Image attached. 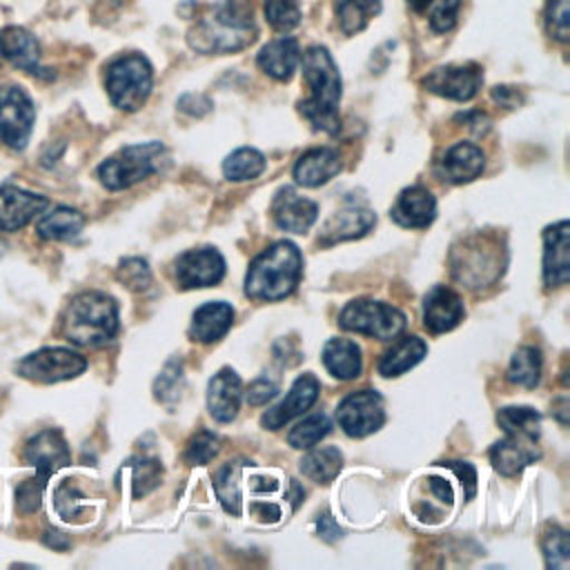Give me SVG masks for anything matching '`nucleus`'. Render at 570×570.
<instances>
[{
    "label": "nucleus",
    "mask_w": 570,
    "mask_h": 570,
    "mask_svg": "<svg viewBox=\"0 0 570 570\" xmlns=\"http://www.w3.org/2000/svg\"><path fill=\"white\" fill-rule=\"evenodd\" d=\"M225 274V261L214 247L189 249L176 258V281L183 289L216 285Z\"/></svg>",
    "instance_id": "13"
},
{
    "label": "nucleus",
    "mask_w": 570,
    "mask_h": 570,
    "mask_svg": "<svg viewBox=\"0 0 570 570\" xmlns=\"http://www.w3.org/2000/svg\"><path fill=\"white\" fill-rule=\"evenodd\" d=\"M341 31L352 36L367 27V22L381 11V0H336L334 4Z\"/></svg>",
    "instance_id": "33"
},
{
    "label": "nucleus",
    "mask_w": 570,
    "mask_h": 570,
    "mask_svg": "<svg viewBox=\"0 0 570 570\" xmlns=\"http://www.w3.org/2000/svg\"><path fill=\"white\" fill-rule=\"evenodd\" d=\"M178 387H180V365L169 363V365L165 367V372H163V374L158 376V381H156V396L163 399V401L176 399Z\"/></svg>",
    "instance_id": "48"
},
{
    "label": "nucleus",
    "mask_w": 570,
    "mask_h": 570,
    "mask_svg": "<svg viewBox=\"0 0 570 570\" xmlns=\"http://www.w3.org/2000/svg\"><path fill=\"white\" fill-rule=\"evenodd\" d=\"M343 465V454L338 452V448L334 445H323V448H314L309 450L303 459H301V472L316 481V483H332L336 479V474L341 472Z\"/></svg>",
    "instance_id": "32"
},
{
    "label": "nucleus",
    "mask_w": 570,
    "mask_h": 570,
    "mask_svg": "<svg viewBox=\"0 0 570 570\" xmlns=\"http://www.w3.org/2000/svg\"><path fill=\"white\" fill-rule=\"evenodd\" d=\"M483 167H485V156L472 142H456V145H452L443 154V158L439 163L441 176L445 180H450V183H456V185L474 180L476 176H481Z\"/></svg>",
    "instance_id": "23"
},
{
    "label": "nucleus",
    "mask_w": 570,
    "mask_h": 570,
    "mask_svg": "<svg viewBox=\"0 0 570 570\" xmlns=\"http://www.w3.org/2000/svg\"><path fill=\"white\" fill-rule=\"evenodd\" d=\"M232 321H234L232 305L223 301L205 303L194 312L189 334L200 343H214L227 334V330L232 327Z\"/></svg>",
    "instance_id": "28"
},
{
    "label": "nucleus",
    "mask_w": 570,
    "mask_h": 570,
    "mask_svg": "<svg viewBox=\"0 0 570 570\" xmlns=\"http://www.w3.org/2000/svg\"><path fill=\"white\" fill-rule=\"evenodd\" d=\"M256 40L254 9L249 0H223L212 7L187 33V42L198 53H232Z\"/></svg>",
    "instance_id": "1"
},
{
    "label": "nucleus",
    "mask_w": 570,
    "mask_h": 570,
    "mask_svg": "<svg viewBox=\"0 0 570 570\" xmlns=\"http://www.w3.org/2000/svg\"><path fill=\"white\" fill-rule=\"evenodd\" d=\"M461 0H439L430 16V27L436 33H445L456 24Z\"/></svg>",
    "instance_id": "47"
},
{
    "label": "nucleus",
    "mask_w": 570,
    "mask_h": 570,
    "mask_svg": "<svg viewBox=\"0 0 570 570\" xmlns=\"http://www.w3.org/2000/svg\"><path fill=\"white\" fill-rule=\"evenodd\" d=\"M265 169V156L252 147H240L232 151L223 163V174L227 180L243 183L261 176Z\"/></svg>",
    "instance_id": "34"
},
{
    "label": "nucleus",
    "mask_w": 570,
    "mask_h": 570,
    "mask_svg": "<svg viewBox=\"0 0 570 570\" xmlns=\"http://www.w3.org/2000/svg\"><path fill=\"white\" fill-rule=\"evenodd\" d=\"M448 465L459 479H461V485H465V497L472 499L474 497V490H476V472L470 463H459V461H450V463H443Z\"/></svg>",
    "instance_id": "50"
},
{
    "label": "nucleus",
    "mask_w": 570,
    "mask_h": 570,
    "mask_svg": "<svg viewBox=\"0 0 570 570\" xmlns=\"http://www.w3.org/2000/svg\"><path fill=\"white\" fill-rule=\"evenodd\" d=\"M316 528H318V534H321L323 539H327V541H334V539H338V537L343 534V532H341V528L336 525V521L332 519V514H323V517H318Z\"/></svg>",
    "instance_id": "52"
},
{
    "label": "nucleus",
    "mask_w": 570,
    "mask_h": 570,
    "mask_svg": "<svg viewBox=\"0 0 570 570\" xmlns=\"http://www.w3.org/2000/svg\"><path fill=\"white\" fill-rule=\"evenodd\" d=\"M303 80L309 89L307 98L298 105L301 114L316 131L336 134L341 129V76L325 47H309L303 53Z\"/></svg>",
    "instance_id": "2"
},
{
    "label": "nucleus",
    "mask_w": 570,
    "mask_h": 570,
    "mask_svg": "<svg viewBox=\"0 0 570 570\" xmlns=\"http://www.w3.org/2000/svg\"><path fill=\"white\" fill-rule=\"evenodd\" d=\"M341 169V158L330 147L305 151L294 165V178L303 187H318L334 178Z\"/></svg>",
    "instance_id": "26"
},
{
    "label": "nucleus",
    "mask_w": 570,
    "mask_h": 570,
    "mask_svg": "<svg viewBox=\"0 0 570 570\" xmlns=\"http://www.w3.org/2000/svg\"><path fill=\"white\" fill-rule=\"evenodd\" d=\"M570 278V232L568 220L543 232V281L548 287H561Z\"/></svg>",
    "instance_id": "16"
},
{
    "label": "nucleus",
    "mask_w": 570,
    "mask_h": 570,
    "mask_svg": "<svg viewBox=\"0 0 570 570\" xmlns=\"http://www.w3.org/2000/svg\"><path fill=\"white\" fill-rule=\"evenodd\" d=\"M243 468H245L243 461H234V463L229 461L225 468L218 470L216 481H214L216 494H218L223 508L234 517L240 514V472H243Z\"/></svg>",
    "instance_id": "35"
},
{
    "label": "nucleus",
    "mask_w": 570,
    "mask_h": 570,
    "mask_svg": "<svg viewBox=\"0 0 570 570\" xmlns=\"http://www.w3.org/2000/svg\"><path fill=\"white\" fill-rule=\"evenodd\" d=\"M323 363L341 381L356 379L361 374V347L350 338H330L323 347Z\"/></svg>",
    "instance_id": "29"
},
{
    "label": "nucleus",
    "mask_w": 570,
    "mask_h": 570,
    "mask_svg": "<svg viewBox=\"0 0 570 570\" xmlns=\"http://www.w3.org/2000/svg\"><path fill=\"white\" fill-rule=\"evenodd\" d=\"M546 27L550 36L559 42L570 38V0H548L546 4Z\"/></svg>",
    "instance_id": "42"
},
{
    "label": "nucleus",
    "mask_w": 570,
    "mask_h": 570,
    "mask_svg": "<svg viewBox=\"0 0 570 570\" xmlns=\"http://www.w3.org/2000/svg\"><path fill=\"white\" fill-rule=\"evenodd\" d=\"M436 203L425 187H407L396 198L390 216L403 227H428L434 220Z\"/></svg>",
    "instance_id": "25"
},
{
    "label": "nucleus",
    "mask_w": 570,
    "mask_h": 570,
    "mask_svg": "<svg viewBox=\"0 0 570 570\" xmlns=\"http://www.w3.org/2000/svg\"><path fill=\"white\" fill-rule=\"evenodd\" d=\"M258 67L276 78V80H289L301 62V49H298V42L289 36H283V38H276L272 42H267L261 53H258Z\"/></svg>",
    "instance_id": "27"
},
{
    "label": "nucleus",
    "mask_w": 570,
    "mask_h": 570,
    "mask_svg": "<svg viewBox=\"0 0 570 570\" xmlns=\"http://www.w3.org/2000/svg\"><path fill=\"white\" fill-rule=\"evenodd\" d=\"M218 452V436L207 432V430H200L187 445V452H185V459L191 463V465H205L214 459V454Z\"/></svg>",
    "instance_id": "44"
},
{
    "label": "nucleus",
    "mask_w": 570,
    "mask_h": 570,
    "mask_svg": "<svg viewBox=\"0 0 570 570\" xmlns=\"http://www.w3.org/2000/svg\"><path fill=\"white\" fill-rule=\"evenodd\" d=\"M338 323H341V327H345L350 332L390 341L403 332L405 314L401 309H396L394 305L361 298V301H352L343 307Z\"/></svg>",
    "instance_id": "7"
},
{
    "label": "nucleus",
    "mask_w": 570,
    "mask_h": 570,
    "mask_svg": "<svg viewBox=\"0 0 570 570\" xmlns=\"http://www.w3.org/2000/svg\"><path fill=\"white\" fill-rule=\"evenodd\" d=\"M265 20L276 31H292L301 22V9L294 0H265Z\"/></svg>",
    "instance_id": "39"
},
{
    "label": "nucleus",
    "mask_w": 570,
    "mask_h": 570,
    "mask_svg": "<svg viewBox=\"0 0 570 570\" xmlns=\"http://www.w3.org/2000/svg\"><path fill=\"white\" fill-rule=\"evenodd\" d=\"M434 0H407V4H410V9L412 11H416V13H421V11H425L430 4H432Z\"/></svg>",
    "instance_id": "57"
},
{
    "label": "nucleus",
    "mask_w": 570,
    "mask_h": 570,
    "mask_svg": "<svg viewBox=\"0 0 570 570\" xmlns=\"http://www.w3.org/2000/svg\"><path fill=\"white\" fill-rule=\"evenodd\" d=\"M252 512L265 521H276L281 517V510L278 505H272V503H265V501H258L252 505Z\"/></svg>",
    "instance_id": "55"
},
{
    "label": "nucleus",
    "mask_w": 570,
    "mask_h": 570,
    "mask_svg": "<svg viewBox=\"0 0 570 570\" xmlns=\"http://www.w3.org/2000/svg\"><path fill=\"white\" fill-rule=\"evenodd\" d=\"M537 439L521 436V434H508L503 441L494 443L490 450V461L497 472L503 476H512L521 472L525 465L534 463L539 459V450L534 448Z\"/></svg>",
    "instance_id": "22"
},
{
    "label": "nucleus",
    "mask_w": 570,
    "mask_h": 570,
    "mask_svg": "<svg viewBox=\"0 0 570 570\" xmlns=\"http://www.w3.org/2000/svg\"><path fill=\"white\" fill-rule=\"evenodd\" d=\"M376 223V216L365 207H343L327 218L321 229L318 240L323 245H334L341 240H350L370 232Z\"/></svg>",
    "instance_id": "24"
},
{
    "label": "nucleus",
    "mask_w": 570,
    "mask_h": 570,
    "mask_svg": "<svg viewBox=\"0 0 570 570\" xmlns=\"http://www.w3.org/2000/svg\"><path fill=\"white\" fill-rule=\"evenodd\" d=\"M36 109L18 85L0 87V140L11 149H24L33 129Z\"/></svg>",
    "instance_id": "8"
},
{
    "label": "nucleus",
    "mask_w": 570,
    "mask_h": 570,
    "mask_svg": "<svg viewBox=\"0 0 570 570\" xmlns=\"http://www.w3.org/2000/svg\"><path fill=\"white\" fill-rule=\"evenodd\" d=\"M240 396H243V385L238 374L225 367L218 374H214V379L209 381L207 407L216 421L229 423L238 414Z\"/></svg>",
    "instance_id": "21"
},
{
    "label": "nucleus",
    "mask_w": 570,
    "mask_h": 570,
    "mask_svg": "<svg viewBox=\"0 0 570 570\" xmlns=\"http://www.w3.org/2000/svg\"><path fill=\"white\" fill-rule=\"evenodd\" d=\"M463 301L461 296L445 287V285H436L425 294L423 301V325L432 332V334H443L450 332L452 327H456L463 318Z\"/></svg>",
    "instance_id": "17"
},
{
    "label": "nucleus",
    "mask_w": 570,
    "mask_h": 570,
    "mask_svg": "<svg viewBox=\"0 0 570 570\" xmlns=\"http://www.w3.org/2000/svg\"><path fill=\"white\" fill-rule=\"evenodd\" d=\"M131 468V483H134V497H142L149 490H154L160 483L163 476V468L158 461L154 459H136L129 461Z\"/></svg>",
    "instance_id": "41"
},
{
    "label": "nucleus",
    "mask_w": 570,
    "mask_h": 570,
    "mask_svg": "<svg viewBox=\"0 0 570 570\" xmlns=\"http://www.w3.org/2000/svg\"><path fill=\"white\" fill-rule=\"evenodd\" d=\"M330 419L323 414V412H316V414H309L305 416L303 421H298L289 434H287V443L292 448H298V450H307V448H314L323 436H327L330 432Z\"/></svg>",
    "instance_id": "38"
},
{
    "label": "nucleus",
    "mask_w": 570,
    "mask_h": 570,
    "mask_svg": "<svg viewBox=\"0 0 570 570\" xmlns=\"http://www.w3.org/2000/svg\"><path fill=\"white\" fill-rule=\"evenodd\" d=\"M118 278L134 292H142L151 283L149 265L142 258H125L118 267Z\"/></svg>",
    "instance_id": "43"
},
{
    "label": "nucleus",
    "mask_w": 570,
    "mask_h": 570,
    "mask_svg": "<svg viewBox=\"0 0 570 570\" xmlns=\"http://www.w3.org/2000/svg\"><path fill=\"white\" fill-rule=\"evenodd\" d=\"M49 200L42 194L16 185H0V232H16L45 212Z\"/></svg>",
    "instance_id": "15"
},
{
    "label": "nucleus",
    "mask_w": 570,
    "mask_h": 570,
    "mask_svg": "<svg viewBox=\"0 0 570 570\" xmlns=\"http://www.w3.org/2000/svg\"><path fill=\"white\" fill-rule=\"evenodd\" d=\"M316 214H318L316 203L296 194V189L292 187H283L272 203V216L276 225L292 234L307 232L314 225Z\"/></svg>",
    "instance_id": "19"
},
{
    "label": "nucleus",
    "mask_w": 570,
    "mask_h": 570,
    "mask_svg": "<svg viewBox=\"0 0 570 570\" xmlns=\"http://www.w3.org/2000/svg\"><path fill=\"white\" fill-rule=\"evenodd\" d=\"M56 508H58L60 517H65L67 521H78V517H82L87 512L82 494L71 483H62L58 488V492H56Z\"/></svg>",
    "instance_id": "45"
},
{
    "label": "nucleus",
    "mask_w": 570,
    "mask_h": 570,
    "mask_svg": "<svg viewBox=\"0 0 570 570\" xmlns=\"http://www.w3.org/2000/svg\"><path fill=\"white\" fill-rule=\"evenodd\" d=\"M543 557L548 568H559L566 570L570 563V543H568V532L563 528L552 525L543 534Z\"/></svg>",
    "instance_id": "40"
},
{
    "label": "nucleus",
    "mask_w": 570,
    "mask_h": 570,
    "mask_svg": "<svg viewBox=\"0 0 570 570\" xmlns=\"http://www.w3.org/2000/svg\"><path fill=\"white\" fill-rule=\"evenodd\" d=\"M85 225V216L78 209L71 207H56L53 212L45 214L38 225L36 232L47 238V240H69L73 236L80 234Z\"/></svg>",
    "instance_id": "31"
},
{
    "label": "nucleus",
    "mask_w": 570,
    "mask_h": 570,
    "mask_svg": "<svg viewBox=\"0 0 570 570\" xmlns=\"http://www.w3.org/2000/svg\"><path fill=\"white\" fill-rule=\"evenodd\" d=\"M508 379L521 387H534L541 379V354L537 347H519L510 361Z\"/></svg>",
    "instance_id": "36"
},
{
    "label": "nucleus",
    "mask_w": 570,
    "mask_h": 570,
    "mask_svg": "<svg viewBox=\"0 0 570 570\" xmlns=\"http://www.w3.org/2000/svg\"><path fill=\"white\" fill-rule=\"evenodd\" d=\"M428 352V345L423 338L419 336H405L401 341H396L392 345V350H387L379 363V372L383 376H399L403 372H407L410 367H414L419 361H423Z\"/></svg>",
    "instance_id": "30"
},
{
    "label": "nucleus",
    "mask_w": 570,
    "mask_h": 570,
    "mask_svg": "<svg viewBox=\"0 0 570 570\" xmlns=\"http://www.w3.org/2000/svg\"><path fill=\"white\" fill-rule=\"evenodd\" d=\"M118 332V305L102 292L78 294L62 314V334L80 347L109 343Z\"/></svg>",
    "instance_id": "4"
},
{
    "label": "nucleus",
    "mask_w": 570,
    "mask_h": 570,
    "mask_svg": "<svg viewBox=\"0 0 570 570\" xmlns=\"http://www.w3.org/2000/svg\"><path fill=\"white\" fill-rule=\"evenodd\" d=\"M459 258L454 261V276L456 281L470 285V287H481L492 283L501 274V263H499V247L492 245L485 238H472L463 243V249L456 252Z\"/></svg>",
    "instance_id": "11"
},
{
    "label": "nucleus",
    "mask_w": 570,
    "mask_h": 570,
    "mask_svg": "<svg viewBox=\"0 0 570 570\" xmlns=\"http://www.w3.org/2000/svg\"><path fill=\"white\" fill-rule=\"evenodd\" d=\"M276 383H272V381H267L265 376H261V379H256L252 385H249V390H247V401L252 403V405H263V403H267L269 399H274L276 396Z\"/></svg>",
    "instance_id": "49"
},
{
    "label": "nucleus",
    "mask_w": 570,
    "mask_h": 570,
    "mask_svg": "<svg viewBox=\"0 0 570 570\" xmlns=\"http://www.w3.org/2000/svg\"><path fill=\"white\" fill-rule=\"evenodd\" d=\"M492 98L501 105V107H505V109H514L517 105H521V94L514 89V87H494L492 89Z\"/></svg>",
    "instance_id": "51"
},
{
    "label": "nucleus",
    "mask_w": 570,
    "mask_h": 570,
    "mask_svg": "<svg viewBox=\"0 0 570 570\" xmlns=\"http://www.w3.org/2000/svg\"><path fill=\"white\" fill-rule=\"evenodd\" d=\"M303 274V258L294 243L278 240L261 252L245 276V294L254 301H281L289 296Z\"/></svg>",
    "instance_id": "3"
},
{
    "label": "nucleus",
    "mask_w": 570,
    "mask_h": 570,
    "mask_svg": "<svg viewBox=\"0 0 570 570\" xmlns=\"http://www.w3.org/2000/svg\"><path fill=\"white\" fill-rule=\"evenodd\" d=\"M24 459L36 468V479L42 483H47L56 470L69 465L71 461L69 448L58 430H45L36 434L24 448Z\"/></svg>",
    "instance_id": "14"
},
{
    "label": "nucleus",
    "mask_w": 570,
    "mask_h": 570,
    "mask_svg": "<svg viewBox=\"0 0 570 570\" xmlns=\"http://www.w3.org/2000/svg\"><path fill=\"white\" fill-rule=\"evenodd\" d=\"M85 367L87 361L78 352L67 347H45L20 358L18 374L38 383H56L82 374Z\"/></svg>",
    "instance_id": "9"
},
{
    "label": "nucleus",
    "mask_w": 570,
    "mask_h": 570,
    "mask_svg": "<svg viewBox=\"0 0 570 570\" xmlns=\"http://www.w3.org/2000/svg\"><path fill=\"white\" fill-rule=\"evenodd\" d=\"M318 390H321V385H318L316 376H312V374L298 376L294 381V385L289 387L287 396L278 405H274L272 410H267L263 414V419H261L263 425L269 430L283 428L287 421H292L294 416L303 414L307 407L314 405V401L318 399Z\"/></svg>",
    "instance_id": "18"
},
{
    "label": "nucleus",
    "mask_w": 570,
    "mask_h": 570,
    "mask_svg": "<svg viewBox=\"0 0 570 570\" xmlns=\"http://www.w3.org/2000/svg\"><path fill=\"white\" fill-rule=\"evenodd\" d=\"M481 82H483V73H481V67L474 62L439 67L423 78V87L428 91L450 100H461V102L474 98Z\"/></svg>",
    "instance_id": "12"
},
{
    "label": "nucleus",
    "mask_w": 570,
    "mask_h": 570,
    "mask_svg": "<svg viewBox=\"0 0 570 570\" xmlns=\"http://www.w3.org/2000/svg\"><path fill=\"white\" fill-rule=\"evenodd\" d=\"M336 421L347 436L361 439L376 432L383 421V399L374 390H358L347 394L336 407Z\"/></svg>",
    "instance_id": "10"
},
{
    "label": "nucleus",
    "mask_w": 570,
    "mask_h": 570,
    "mask_svg": "<svg viewBox=\"0 0 570 570\" xmlns=\"http://www.w3.org/2000/svg\"><path fill=\"white\" fill-rule=\"evenodd\" d=\"M151 65L140 53H125L107 67L105 87L109 100L122 111H136L151 94Z\"/></svg>",
    "instance_id": "5"
},
{
    "label": "nucleus",
    "mask_w": 570,
    "mask_h": 570,
    "mask_svg": "<svg viewBox=\"0 0 570 570\" xmlns=\"http://www.w3.org/2000/svg\"><path fill=\"white\" fill-rule=\"evenodd\" d=\"M497 423L503 428L505 434H521V436H530L537 439L539 436V425H541V416L537 410L532 407H503L497 414Z\"/></svg>",
    "instance_id": "37"
},
{
    "label": "nucleus",
    "mask_w": 570,
    "mask_h": 570,
    "mask_svg": "<svg viewBox=\"0 0 570 570\" xmlns=\"http://www.w3.org/2000/svg\"><path fill=\"white\" fill-rule=\"evenodd\" d=\"M45 485H47V483L38 481L36 476L18 485V492H16V505H18V510H20L22 514H31V512H36V510L40 508Z\"/></svg>",
    "instance_id": "46"
},
{
    "label": "nucleus",
    "mask_w": 570,
    "mask_h": 570,
    "mask_svg": "<svg viewBox=\"0 0 570 570\" xmlns=\"http://www.w3.org/2000/svg\"><path fill=\"white\" fill-rule=\"evenodd\" d=\"M42 541H45L47 546L56 548V550H65V548H69V541H67L60 532H47V534L42 537Z\"/></svg>",
    "instance_id": "56"
},
{
    "label": "nucleus",
    "mask_w": 570,
    "mask_h": 570,
    "mask_svg": "<svg viewBox=\"0 0 570 570\" xmlns=\"http://www.w3.org/2000/svg\"><path fill=\"white\" fill-rule=\"evenodd\" d=\"M180 100L191 102V107H189V105L183 107V111H187V114H191V116H203V114L209 111V107H212V102H209L205 96H198V94H187V96H183Z\"/></svg>",
    "instance_id": "53"
},
{
    "label": "nucleus",
    "mask_w": 570,
    "mask_h": 570,
    "mask_svg": "<svg viewBox=\"0 0 570 570\" xmlns=\"http://www.w3.org/2000/svg\"><path fill=\"white\" fill-rule=\"evenodd\" d=\"M0 53L18 69L45 76L40 67V45L31 31L22 27H4L0 31Z\"/></svg>",
    "instance_id": "20"
},
{
    "label": "nucleus",
    "mask_w": 570,
    "mask_h": 570,
    "mask_svg": "<svg viewBox=\"0 0 570 570\" xmlns=\"http://www.w3.org/2000/svg\"><path fill=\"white\" fill-rule=\"evenodd\" d=\"M165 147L160 142L129 145L109 156L98 167V178L107 189H125L160 169Z\"/></svg>",
    "instance_id": "6"
},
{
    "label": "nucleus",
    "mask_w": 570,
    "mask_h": 570,
    "mask_svg": "<svg viewBox=\"0 0 570 570\" xmlns=\"http://www.w3.org/2000/svg\"><path fill=\"white\" fill-rule=\"evenodd\" d=\"M430 490H432V494L434 497H439L443 503H450L452 501V485L445 481V479H441V476H432L430 479Z\"/></svg>",
    "instance_id": "54"
}]
</instances>
